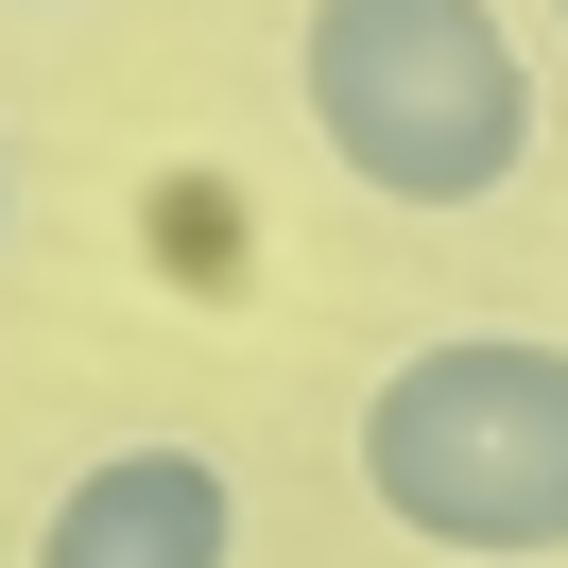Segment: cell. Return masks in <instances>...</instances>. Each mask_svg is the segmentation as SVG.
I'll list each match as a JSON object with an SVG mask.
<instances>
[{
	"instance_id": "3",
	"label": "cell",
	"mask_w": 568,
	"mask_h": 568,
	"mask_svg": "<svg viewBox=\"0 0 568 568\" xmlns=\"http://www.w3.org/2000/svg\"><path fill=\"white\" fill-rule=\"evenodd\" d=\"M36 568H242V483H224L207 448H104L52 483L36 517Z\"/></svg>"
},
{
	"instance_id": "2",
	"label": "cell",
	"mask_w": 568,
	"mask_h": 568,
	"mask_svg": "<svg viewBox=\"0 0 568 568\" xmlns=\"http://www.w3.org/2000/svg\"><path fill=\"white\" fill-rule=\"evenodd\" d=\"M362 499L414 551H568V345L448 327L362 396Z\"/></svg>"
},
{
	"instance_id": "4",
	"label": "cell",
	"mask_w": 568,
	"mask_h": 568,
	"mask_svg": "<svg viewBox=\"0 0 568 568\" xmlns=\"http://www.w3.org/2000/svg\"><path fill=\"white\" fill-rule=\"evenodd\" d=\"M0 242H18V139H0Z\"/></svg>"
},
{
	"instance_id": "5",
	"label": "cell",
	"mask_w": 568,
	"mask_h": 568,
	"mask_svg": "<svg viewBox=\"0 0 568 568\" xmlns=\"http://www.w3.org/2000/svg\"><path fill=\"white\" fill-rule=\"evenodd\" d=\"M551 36H568V0H551Z\"/></svg>"
},
{
	"instance_id": "1",
	"label": "cell",
	"mask_w": 568,
	"mask_h": 568,
	"mask_svg": "<svg viewBox=\"0 0 568 568\" xmlns=\"http://www.w3.org/2000/svg\"><path fill=\"white\" fill-rule=\"evenodd\" d=\"M293 87L379 207H499L534 155V52L499 36V0H311Z\"/></svg>"
}]
</instances>
